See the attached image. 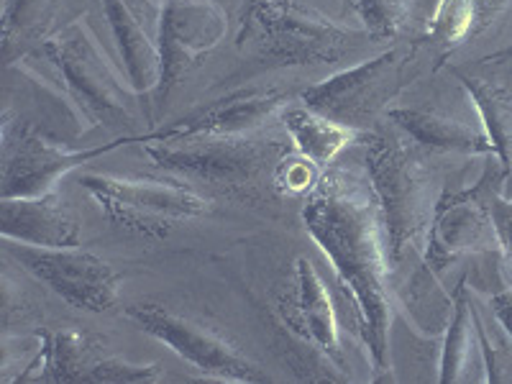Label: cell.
<instances>
[{"mask_svg": "<svg viewBox=\"0 0 512 384\" xmlns=\"http://www.w3.org/2000/svg\"><path fill=\"white\" fill-rule=\"evenodd\" d=\"M308 233L326 251L338 280L351 292L361 338L377 379L390 374V251L382 236V210L372 182L354 172L331 169L310 190L303 208Z\"/></svg>", "mask_w": 512, "mask_h": 384, "instance_id": "cell-1", "label": "cell"}, {"mask_svg": "<svg viewBox=\"0 0 512 384\" xmlns=\"http://www.w3.org/2000/svg\"><path fill=\"white\" fill-rule=\"evenodd\" d=\"M144 149L157 167L182 180L200 182L236 200L269 198L285 159L295 152L292 139L280 136H187L146 139Z\"/></svg>", "mask_w": 512, "mask_h": 384, "instance_id": "cell-2", "label": "cell"}, {"mask_svg": "<svg viewBox=\"0 0 512 384\" xmlns=\"http://www.w3.org/2000/svg\"><path fill=\"white\" fill-rule=\"evenodd\" d=\"M364 139L369 182L382 210L390 262L397 267L413 251H425L443 187L425 162L418 141L410 139L402 128H382Z\"/></svg>", "mask_w": 512, "mask_h": 384, "instance_id": "cell-3", "label": "cell"}, {"mask_svg": "<svg viewBox=\"0 0 512 384\" xmlns=\"http://www.w3.org/2000/svg\"><path fill=\"white\" fill-rule=\"evenodd\" d=\"M379 44L367 29L336 24L300 0H249L241 16L239 49L262 62L338 64L361 59Z\"/></svg>", "mask_w": 512, "mask_h": 384, "instance_id": "cell-4", "label": "cell"}, {"mask_svg": "<svg viewBox=\"0 0 512 384\" xmlns=\"http://www.w3.org/2000/svg\"><path fill=\"white\" fill-rule=\"evenodd\" d=\"M41 52L52 62L59 82L93 126L123 134L139 123L134 111V93L100 47L88 21L72 18L52 39L44 41Z\"/></svg>", "mask_w": 512, "mask_h": 384, "instance_id": "cell-5", "label": "cell"}, {"mask_svg": "<svg viewBox=\"0 0 512 384\" xmlns=\"http://www.w3.org/2000/svg\"><path fill=\"white\" fill-rule=\"evenodd\" d=\"M415 59V47L387 49L303 90L300 100L341 126L364 131L390 113V103L413 77Z\"/></svg>", "mask_w": 512, "mask_h": 384, "instance_id": "cell-6", "label": "cell"}, {"mask_svg": "<svg viewBox=\"0 0 512 384\" xmlns=\"http://www.w3.org/2000/svg\"><path fill=\"white\" fill-rule=\"evenodd\" d=\"M82 187L100 205L108 221L141 236H167L177 223L192 221L208 210V200L185 185L121 180L111 175H85Z\"/></svg>", "mask_w": 512, "mask_h": 384, "instance_id": "cell-7", "label": "cell"}, {"mask_svg": "<svg viewBox=\"0 0 512 384\" xmlns=\"http://www.w3.org/2000/svg\"><path fill=\"white\" fill-rule=\"evenodd\" d=\"M116 144L95 146V149H72L67 141L36 131L31 123L6 108L3 113V177L0 192L3 198H39L52 192L57 180L70 169L111 152Z\"/></svg>", "mask_w": 512, "mask_h": 384, "instance_id": "cell-8", "label": "cell"}, {"mask_svg": "<svg viewBox=\"0 0 512 384\" xmlns=\"http://www.w3.org/2000/svg\"><path fill=\"white\" fill-rule=\"evenodd\" d=\"M126 315L136 320L141 331L162 341L177 356L192 364L205 379L218 382H272L267 372L246 359L226 338L205 328L198 320L154 303L128 305Z\"/></svg>", "mask_w": 512, "mask_h": 384, "instance_id": "cell-9", "label": "cell"}, {"mask_svg": "<svg viewBox=\"0 0 512 384\" xmlns=\"http://www.w3.org/2000/svg\"><path fill=\"white\" fill-rule=\"evenodd\" d=\"M8 254L24 264L36 280L52 287L72 308L103 313L118 303V274L100 256L77 246H31L6 239Z\"/></svg>", "mask_w": 512, "mask_h": 384, "instance_id": "cell-10", "label": "cell"}, {"mask_svg": "<svg viewBox=\"0 0 512 384\" xmlns=\"http://www.w3.org/2000/svg\"><path fill=\"white\" fill-rule=\"evenodd\" d=\"M226 29L228 16L218 0H162L157 108H162L182 77L190 75L200 57L218 47Z\"/></svg>", "mask_w": 512, "mask_h": 384, "instance_id": "cell-11", "label": "cell"}, {"mask_svg": "<svg viewBox=\"0 0 512 384\" xmlns=\"http://www.w3.org/2000/svg\"><path fill=\"white\" fill-rule=\"evenodd\" d=\"M39 369L34 382H154L157 364H131L118 356L103 354L93 336L80 331L49 333L31 369ZM29 369V372H31Z\"/></svg>", "mask_w": 512, "mask_h": 384, "instance_id": "cell-12", "label": "cell"}, {"mask_svg": "<svg viewBox=\"0 0 512 384\" xmlns=\"http://www.w3.org/2000/svg\"><path fill=\"white\" fill-rule=\"evenodd\" d=\"M282 315L297 344L313 351L333 379H349L341 374L344 369V351L338 336V320L333 313L331 295L315 272L313 262L300 256L295 262V287L282 300Z\"/></svg>", "mask_w": 512, "mask_h": 384, "instance_id": "cell-13", "label": "cell"}, {"mask_svg": "<svg viewBox=\"0 0 512 384\" xmlns=\"http://www.w3.org/2000/svg\"><path fill=\"white\" fill-rule=\"evenodd\" d=\"M287 108L285 93L277 88L236 90L213 103L195 108L180 121L169 123L146 139H187V136H241L262 131L267 121Z\"/></svg>", "mask_w": 512, "mask_h": 384, "instance_id": "cell-14", "label": "cell"}, {"mask_svg": "<svg viewBox=\"0 0 512 384\" xmlns=\"http://www.w3.org/2000/svg\"><path fill=\"white\" fill-rule=\"evenodd\" d=\"M103 11L136 93L159 85V24L162 0H103Z\"/></svg>", "mask_w": 512, "mask_h": 384, "instance_id": "cell-15", "label": "cell"}, {"mask_svg": "<svg viewBox=\"0 0 512 384\" xmlns=\"http://www.w3.org/2000/svg\"><path fill=\"white\" fill-rule=\"evenodd\" d=\"M0 231L3 239L31 246H77L80 228L70 208L54 192L39 198H3L0 203Z\"/></svg>", "mask_w": 512, "mask_h": 384, "instance_id": "cell-16", "label": "cell"}, {"mask_svg": "<svg viewBox=\"0 0 512 384\" xmlns=\"http://www.w3.org/2000/svg\"><path fill=\"white\" fill-rule=\"evenodd\" d=\"M387 121L395 123L410 139L431 152L482 154V157L495 154V144L482 121L472 123L436 108H395L387 113Z\"/></svg>", "mask_w": 512, "mask_h": 384, "instance_id": "cell-17", "label": "cell"}, {"mask_svg": "<svg viewBox=\"0 0 512 384\" xmlns=\"http://www.w3.org/2000/svg\"><path fill=\"white\" fill-rule=\"evenodd\" d=\"M451 303H454V315L448 320L438 379L446 384L489 382L482 346V318L474 310L472 297L466 292L464 282L456 287Z\"/></svg>", "mask_w": 512, "mask_h": 384, "instance_id": "cell-18", "label": "cell"}, {"mask_svg": "<svg viewBox=\"0 0 512 384\" xmlns=\"http://www.w3.org/2000/svg\"><path fill=\"white\" fill-rule=\"evenodd\" d=\"M72 0H6L3 6V59L16 62L34 47H44L62 26Z\"/></svg>", "mask_w": 512, "mask_h": 384, "instance_id": "cell-19", "label": "cell"}, {"mask_svg": "<svg viewBox=\"0 0 512 384\" xmlns=\"http://www.w3.org/2000/svg\"><path fill=\"white\" fill-rule=\"evenodd\" d=\"M282 123L295 144V152L308 159L313 167H328L346 144L359 139V131L331 121L305 103L287 105L282 111Z\"/></svg>", "mask_w": 512, "mask_h": 384, "instance_id": "cell-20", "label": "cell"}, {"mask_svg": "<svg viewBox=\"0 0 512 384\" xmlns=\"http://www.w3.org/2000/svg\"><path fill=\"white\" fill-rule=\"evenodd\" d=\"M459 80L472 98L489 139L495 144V154L505 167L507 182H512V88L500 80L469 77L461 72Z\"/></svg>", "mask_w": 512, "mask_h": 384, "instance_id": "cell-21", "label": "cell"}, {"mask_svg": "<svg viewBox=\"0 0 512 384\" xmlns=\"http://www.w3.org/2000/svg\"><path fill=\"white\" fill-rule=\"evenodd\" d=\"M477 13L479 0H441L431 18L428 34L441 47L454 49L477 31Z\"/></svg>", "mask_w": 512, "mask_h": 384, "instance_id": "cell-22", "label": "cell"}, {"mask_svg": "<svg viewBox=\"0 0 512 384\" xmlns=\"http://www.w3.org/2000/svg\"><path fill=\"white\" fill-rule=\"evenodd\" d=\"M364 29L374 39H397L408 31L413 18V0H354Z\"/></svg>", "mask_w": 512, "mask_h": 384, "instance_id": "cell-23", "label": "cell"}, {"mask_svg": "<svg viewBox=\"0 0 512 384\" xmlns=\"http://www.w3.org/2000/svg\"><path fill=\"white\" fill-rule=\"evenodd\" d=\"M487 205L489 213H492V221H495L497 236H500L502 254H505L507 264L512 267V198H507L505 192L497 190L489 195Z\"/></svg>", "mask_w": 512, "mask_h": 384, "instance_id": "cell-24", "label": "cell"}, {"mask_svg": "<svg viewBox=\"0 0 512 384\" xmlns=\"http://www.w3.org/2000/svg\"><path fill=\"white\" fill-rule=\"evenodd\" d=\"M512 0H479V13H477V31L474 34H479V31L489 29V26L495 24L497 18L502 16V13L510 8Z\"/></svg>", "mask_w": 512, "mask_h": 384, "instance_id": "cell-25", "label": "cell"}, {"mask_svg": "<svg viewBox=\"0 0 512 384\" xmlns=\"http://www.w3.org/2000/svg\"><path fill=\"white\" fill-rule=\"evenodd\" d=\"M492 310H495L500 326L512 338V290H500L492 295Z\"/></svg>", "mask_w": 512, "mask_h": 384, "instance_id": "cell-26", "label": "cell"}, {"mask_svg": "<svg viewBox=\"0 0 512 384\" xmlns=\"http://www.w3.org/2000/svg\"><path fill=\"white\" fill-rule=\"evenodd\" d=\"M492 59H512V47L510 49H502V52H497V54H492V57H487V62H492Z\"/></svg>", "mask_w": 512, "mask_h": 384, "instance_id": "cell-27", "label": "cell"}]
</instances>
